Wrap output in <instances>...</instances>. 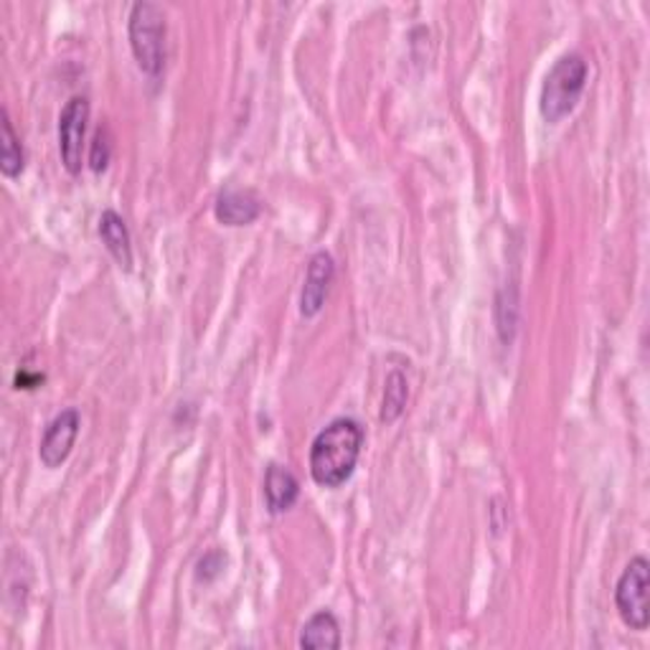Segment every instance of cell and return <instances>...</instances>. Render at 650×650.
Instances as JSON below:
<instances>
[{"label":"cell","mask_w":650,"mask_h":650,"mask_svg":"<svg viewBox=\"0 0 650 650\" xmlns=\"http://www.w3.org/2000/svg\"><path fill=\"white\" fill-rule=\"evenodd\" d=\"M364 447V427L356 419H333L310 447V476L318 486L339 488L354 476Z\"/></svg>","instance_id":"6da1fadb"},{"label":"cell","mask_w":650,"mask_h":650,"mask_svg":"<svg viewBox=\"0 0 650 650\" xmlns=\"http://www.w3.org/2000/svg\"><path fill=\"white\" fill-rule=\"evenodd\" d=\"M587 84V61L579 53H564V57L547 74L541 87L539 110L547 122H562L575 110Z\"/></svg>","instance_id":"7a4b0ae2"},{"label":"cell","mask_w":650,"mask_h":650,"mask_svg":"<svg viewBox=\"0 0 650 650\" xmlns=\"http://www.w3.org/2000/svg\"><path fill=\"white\" fill-rule=\"evenodd\" d=\"M130 49L137 66L148 76H158L165 66V13L163 8L143 0L130 11Z\"/></svg>","instance_id":"3957f363"},{"label":"cell","mask_w":650,"mask_h":650,"mask_svg":"<svg viewBox=\"0 0 650 650\" xmlns=\"http://www.w3.org/2000/svg\"><path fill=\"white\" fill-rule=\"evenodd\" d=\"M648 577H650L648 560L646 556H636V560H630L628 567H625L623 577L617 579V587H615L617 613H621L623 623L628 625L630 630H638V633L648 630L650 625Z\"/></svg>","instance_id":"277c9868"},{"label":"cell","mask_w":650,"mask_h":650,"mask_svg":"<svg viewBox=\"0 0 650 650\" xmlns=\"http://www.w3.org/2000/svg\"><path fill=\"white\" fill-rule=\"evenodd\" d=\"M89 102L87 97H72L59 118V152L61 163L72 175L82 171L84 137H87Z\"/></svg>","instance_id":"5b68a950"},{"label":"cell","mask_w":650,"mask_h":650,"mask_svg":"<svg viewBox=\"0 0 650 650\" xmlns=\"http://www.w3.org/2000/svg\"><path fill=\"white\" fill-rule=\"evenodd\" d=\"M79 427L82 419L76 409H64L51 419V425L44 432L41 447H38V457H41L46 468H59L72 455L74 442L79 438Z\"/></svg>","instance_id":"8992f818"},{"label":"cell","mask_w":650,"mask_h":650,"mask_svg":"<svg viewBox=\"0 0 650 650\" xmlns=\"http://www.w3.org/2000/svg\"><path fill=\"white\" fill-rule=\"evenodd\" d=\"M335 274L333 257L328 252H318L312 255L308 265V274H305V285L301 293V312L305 318H316L320 310H323V303L328 297V290H331Z\"/></svg>","instance_id":"52a82bcc"},{"label":"cell","mask_w":650,"mask_h":650,"mask_svg":"<svg viewBox=\"0 0 650 650\" xmlns=\"http://www.w3.org/2000/svg\"><path fill=\"white\" fill-rule=\"evenodd\" d=\"M213 213L226 226H247L262 213V204H259V198L252 191L229 188L217 198Z\"/></svg>","instance_id":"ba28073f"},{"label":"cell","mask_w":650,"mask_h":650,"mask_svg":"<svg viewBox=\"0 0 650 650\" xmlns=\"http://www.w3.org/2000/svg\"><path fill=\"white\" fill-rule=\"evenodd\" d=\"M297 495H301V483L297 478L282 465H270L265 476V501L270 514H285L295 506Z\"/></svg>","instance_id":"9c48e42d"},{"label":"cell","mask_w":650,"mask_h":650,"mask_svg":"<svg viewBox=\"0 0 650 650\" xmlns=\"http://www.w3.org/2000/svg\"><path fill=\"white\" fill-rule=\"evenodd\" d=\"M99 236H102L105 247L110 249L114 262L125 272L133 270V242H130L125 219L118 211H105L99 217Z\"/></svg>","instance_id":"30bf717a"},{"label":"cell","mask_w":650,"mask_h":650,"mask_svg":"<svg viewBox=\"0 0 650 650\" xmlns=\"http://www.w3.org/2000/svg\"><path fill=\"white\" fill-rule=\"evenodd\" d=\"M301 648L310 650H339L341 648V625L333 613H316L303 625Z\"/></svg>","instance_id":"8fae6325"},{"label":"cell","mask_w":650,"mask_h":650,"mask_svg":"<svg viewBox=\"0 0 650 650\" xmlns=\"http://www.w3.org/2000/svg\"><path fill=\"white\" fill-rule=\"evenodd\" d=\"M0 171H3L5 179H15V175H21L23 171V145L19 140V135H15L13 130V122L8 118V110L3 107V112H0Z\"/></svg>","instance_id":"7c38bea8"},{"label":"cell","mask_w":650,"mask_h":650,"mask_svg":"<svg viewBox=\"0 0 650 650\" xmlns=\"http://www.w3.org/2000/svg\"><path fill=\"white\" fill-rule=\"evenodd\" d=\"M407 377L402 371H392L387 377L384 387V402H381V422H396L402 417L404 407H407Z\"/></svg>","instance_id":"4fadbf2b"},{"label":"cell","mask_w":650,"mask_h":650,"mask_svg":"<svg viewBox=\"0 0 650 650\" xmlns=\"http://www.w3.org/2000/svg\"><path fill=\"white\" fill-rule=\"evenodd\" d=\"M110 158H112L110 133H107V127H99L89 148V168L95 173H102L107 171V165H110Z\"/></svg>","instance_id":"5bb4252c"}]
</instances>
